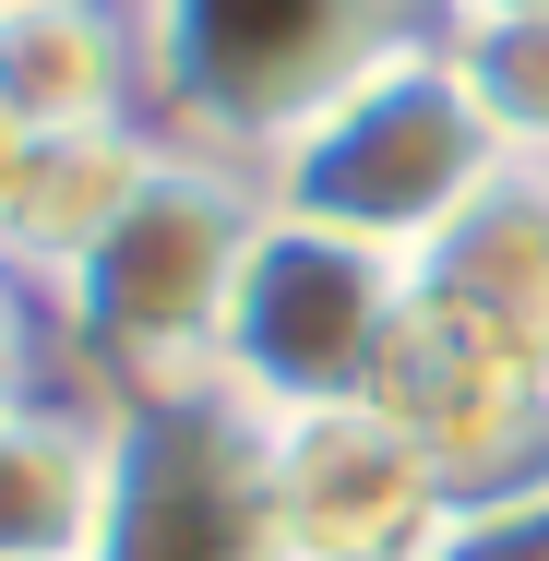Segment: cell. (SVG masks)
<instances>
[{"label":"cell","instance_id":"cell-1","mask_svg":"<svg viewBox=\"0 0 549 561\" xmlns=\"http://www.w3.org/2000/svg\"><path fill=\"white\" fill-rule=\"evenodd\" d=\"M251 227H263V168L204 156V144H156V168L119 204V227L48 287L60 299V335L96 358V382L119 407L131 394L216 382V323H227V287H239Z\"/></svg>","mask_w":549,"mask_h":561},{"label":"cell","instance_id":"cell-2","mask_svg":"<svg viewBox=\"0 0 549 561\" xmlns=\"http://www.w3.org/2000/svg\"><path fill=\"white\" fill-rule=\"evenodd\" d=\"M502 168H514V156H502L490 108L466 96L454 48H442V36H407L394 60H370L323 119H299V131L263 156V204L419 263Z\"/></svg>","mask_w":549,"mask_h":561},{"label":"cell","instance_id":"cell-3","mask_svg":"<svg viewBox=\"0 0 549 561\" xmlns=\"http://www.w3.org/2000/svg\"><path fill=\"white\" fill-rule=\"evenodd\" d=\"M407 36L419 0H144V96L168 144L263 168Z\"/></svg>","mask_w":549,"mask_h":561},{"label":"cell","instance_id":"cell-4","mask_svg":"<svg viewBox=\"0 0 549 561\" xmlns=\"http://www.w3.org/2000/svg\"><path fill=\"white\" fill-rule=\"evenodd\" d=\"M407 287H419L407 251H370L346 227L263 204L251 251H239V287H227V323H216V382L251 419L370 407V382L394 358V323H407Z\"/></svg>","mask_w":549,"mask_h":561},{"label":"cell","instance_id":"cell-5","mask_svg":"<svg viewBox=\"0 0 549 561\" xmlns=\"http://www.w3.org/2000/svg\"><path fill=\"white\" fill-rule=\"evenodd\" d=\"M108 561H287L275 526V419L227 382L119 407V526Z\"/></svg>","mask_w":549,"mask_h":561},{"label":"cell","instance_id":"cell-6","mask_svg":"<svg viewBox=\"0 0 549 561\" xmlns=\"http://www.w3.org/2000/svg\"><path fill=\"white\" fill-rule=\"evenodd\" d=\"M370 407L431 454V478L454 502L466 490H514V478L549 466V358L431 311L419 287H407V323H394V358H382Z\"/></svg>","mask_w":549,"mask_h":561},{"label":"cell","instance_id":"cell-7","mask_svg":"<svg viewBox=\"0 0 549 561\" xmlns=\"http://www.w3.org/2000/svg\"><path fill=\"white\" fill-rule=\"evenodd\" d=\"M442 502L454 490L431 478V454L382 407L275 419V526H287V561H419Z\"/></svg>","mask_w":549,"mask_h":561},{"label":"cell","instance_id":"cell-8","mask_svg":"<svg viewBox=\"0 0 549 561\" xmlns=\"http://www.w3.org/2000/svg\"><path fill=\"white\" fill-rule=\"evenodd\" d=\"M119 526V407L24 394L0 419V561H108Z\"/></svg>","mask_w":549,"mask_h":561},{"label":"cell","instance_id":"cell-9","mask_svg":"<svg viewBox=\"0 0 549 561\" xmlns=\"http://www.w3.org/2000/svg\"><path fill=\"white\" fill-rule=\"evenodd\" d=\"M144 96V0H24L0 12V108L24 131H108Z\"/></svg>","mask_w":549,"mask_h":561},{"label":"cell","instance_id":"cell-10","mask_svg":"<svg viewBox=\"0 0 549 561\" xmlns=\"http://www.w3.org/2000/svg\"><path fill=\"white\" fill-rule=\"evenodd\" d=\"M419 299L478 335L549 358V168H502L466 216L419 251Z\"/></svg>","mask_w":549,"mask_h":561},{"label":"cell","instance_id":"cell-11","mask_svg":"<svg viewBox=\"0 0 549 561\" xmlns=\"http://www.w3.org/2000/svg\"><path fill=\"white\" fill-rule=\"evenodd\" d=\"M156 119H108V131H36V156H24V192H12V227H0V275H36V287H60L96 239L119 227V204L144 192V168H156Z\"/></svg>","mask_w":549,"mask_h":561},{"label":"cell","instance_id":"cell-12","mask_svg":"<svg viewBox=\"0 0 549 561\" xmlns=\"http://www.w3.org/2000/svg\"><path fill=\"white\" fill-rule=\"evenodd\" d=\"M514 168H549V0H454L431 24Z\"/></svg>","mask_w":549,"mask_h":561},{"label":"cell","instance_id":"cell-13","mask_svg":"<svg viewBox=\"0 0 549 561\" xmlns=\"http://www.w3.org/2000/svg\"><path fill=\"white\" fill-rule=\"evenodd\" d=\"M419 561H549V466L514 478V490L442 502V526L419 538Z\"/></svg>","mask_w":549,"mask_h":561},{"label":"cell","instance_id":"cell-14","mask_svg":"<svg viewBox=\"0 0 549 561\" xmlns=\"http://www.w3.org/2000/svg\"><path fill=\"white\" fill-rule=\"evenodd\" d=\"M24 156H36V131L0 108V227H12V192H24Z\"/></svg>","mask_w":549,"mask_h":561},{"label":"cell","instance_id":"cell-15","mask_svg":"<svg viewBox=\"0 0 549 561\" xmlns=\"http://www.w3.org/2000/svg\"><path fill=\"white\" fill-rule=\"evenodd\" d=\"M12 346H24V335H12V275H0V358H12Z\"/></svg>","mask_w":549,"mask_h":561},{"label":"cell","instance_id":"cell-16","mask_svg":"<svg viewBox=\"0 0 549 561\" xmlns=\"http://www.w3.org/2000/svg\"><path fill=\"white\" fill-rule=\"evenodd\" d=\"M0 12H24V0H0Z\"/></svg>","mask_w":549,"mask_h":561}]
</instances>
